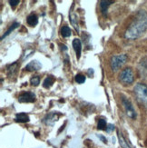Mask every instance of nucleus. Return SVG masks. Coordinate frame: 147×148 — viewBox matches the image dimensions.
<instances>
[{"label": "nucleus", "mask_w": 147, "mask_h": 148, "mask_svg": "<svg viewBox=\"0 0 147 148\" xmlns=\"http://www.w3.org/2000/svg\"><path fill=\"white\" fill-rule=\"evenodd\" d=\"M69 17H70V21H71L72 25H74V27L76 31H78V25H77V16L75 14V13L71 12L69 14Z\"/></svg>", "instance_id": "dca6fc26"}, {"label": "nucleus", "mask_w": 147, "mask_h": 148, "mask_svg": "<svg viewBox=\"0 0 147 148\" xmlns=\"http://www.w3.org/2000/svg\"><path fill=\"white\" fill-rule=\"evenodd\" d=\"M19 3H20V1H18V0H10V1H9V4L12 6H15L17 4H19Z\"/></svg>", "instance_id": "5701e85b"}, {"label": "nucleus", "mask_w": 147, "mask_h": 148, "mask_svg": "<svg viewBox=\"0 0 147 148\" xmlns=\"http://www.w3.org/2000/svg\"><path fill=\"white\" fill-rule=\"evenodd\" d=\"M99 3H100V8H101L102 13H103L105 16H106L108 6H109L111 4H113V1H105V0H102V1H100Z\"/></svg>", "instance_id": "f8f14e48"}, {"label": "nucleus", "mask_w": 147, "mask_h": 148, "mask_svg": "<svg viewBox=\"0 0 147 148\" xmlns=\"http://www.w3.org/2000/svg\"><path fill=\"white\" fill-rule=\"evenodd\" d=\"M127 61V56L126 55H118L113 56L111 58V68L113 71H117L119 68L122 67Z\"/></svg>", "instance_id": "7ed1b4c3"}, {"label": "nucleus", "mask_w": 147, "mask_h": 148, "mask_svg": "<svg viewBox=\"0 0 147 148\" xmlns=\"http://www.w3.org/2000/svg\"><path fill=\"white\" fill-rule=\"evenodd\" d=\"M122 104L124 108V111L126 113V115L128 117H130L131 119H135L136 118V112L133 108V106L131 103V101L124 97V96H122Z\"/></svg>", "instance_id": "20e7f679"}, {"label": "nucleus", "mask_w": 147, "mask_h": 148, "mask_svg": "<svg viewBox=\"0 0 147 148\" xmlns=\"http://www.w3.org/2000/svg\"><path fill=\"white\" fill-rule=\"evenodd\" d=\"M27 22L29 25H31V27H35V25H36L38 24V17L36 15L32 14V15L27 16Z\"/></svg>", "instance_id": "4468645a"}, {"label": "nucleus", "mask_w": 147, "mask_h": 148, "mask_svg": "<svg viewBox=\"0 0 147 148\" xmlns=\"http://www.w3.org/2000/svg\"><path fill=\"white\" fill-rule=\"evenodd\" d=\"M54 82H55V77L53 75H48L46 78L44 80V82H43V86L44 88H47L48 89V88H50L51 86H53Z\"/></svg>", "instance_id": "2eb2a0df"}, {"label": "nucleus", "mask_w": 147, "mask_h": 148, "mask_svg": "<svg viewBox=\"0 0 147 148\" xmlns=\"http://www.w3.org/2000/svg\"><path fill=\"white\" fill-rule=\"evenodd\" d=\"M147 30V12L140 10L133 23L125 32V38L127 39H136L141 36Z\"/></svg>", "instance_id": "f257e3e1"}, {"label": "nucleus", "mask_w": 147, "mask_h": 148, "mask_svg": "<svg viewBox=\"0 0 147 148\" xmlns=\"http://www.w3.org/2000/svg\"><path fill=\"white\" fill-rule=\"evenodd\" d=\"M73 47L75 52L76 57H77V59H79L81 56V52H82V43H81L80 39H78V38H75L73 40Z\"/></svg>", "instance_id": "1a4fd4ad"}, {"label": "nucleus", "mask_w": 147, "mask_h": 148, "mask_svg": "<svg viewBox=\"0 0 147 148\" xmlns=\"http://www.w3.org/2000/svg\"><path fill=\"white\" fill-rule=\"evenodd\" d=\"M30 83H31V85L32 86H37L38 85L40 84V78H39V76H34V77H32L31 80H30Z\"/></svg>", "instance_id": "4be33fe9"}, {"label": "nucleus", "mask_w": 147, "mask_h": 148, "mask_svg": "<svg viewBox=\"0 0 147 148\" xmlns=\"http://www.w3.org/2000/svg\"><path fill=\"white\" fill-rule=\"evenodd\" d=\"M117 134H118V139H119L120 145L122 146L123 148H131V147L128 145V143L126 142V140L124 139V137L123 136V134H121L119 131L117 132Z\"/></svg>", "instance_id": "f3484780"}, {"label": "nucleus", "mask_w": 147, "mask_h": 148, "mask_svg": "<svg viewBox=\"0 0 147 148\" xmlns=\"http://www.w3.org/2000/svg\"><path fill=\"white\" fill-rule=\"evenodd\" d=\"M41 68H42V65L37 60H34V61L30 62L28 65H27L25 67V69L29 72L37 71V70H40Z\"/></svg>", "instance_id": "6e6552de"}, {"label": "nucleus", "mask_w": 147, "mask_h": 148, "mask_svg": "<svg viewBox=\"0 0 147 148\" xmlns=\"http://www.w3.org/2000/svg\"><path fill=\"white\" fill-rule=\"evenodd\" d=\"M61 35L63 37H69L71 36V29H70L67 25H65V27H63L62 29H61Z\"/></svg>", "instance_id": "6ab92c4d"}, {"label": "nucleus", "mask_w": 147, "mask_h": 148, "mask_svg": "<svg viewBox=\"0 0 147 148\" xmlns=\"http://www.w3.org/2000/svg\"><path fill=\"white\" fill-rule=\"evenodd\" d=\"M75 82L76 83L83 84V83L85 82V76L84 75H82V74H78V75H75Z\"/></svg>", "instance_id": "412c9836"}, {"label": "nucleus", "mask_w": 147, "mask_h": 148, "mask_svg": "<svg viewBox=\"0 0 147 148\" xmlns=\"http://www.w3.org/2000/svg\"><path fill=\"white\" fill-rule=\"evenodd\" d=\"M18 27H19V23H16V22L13 23V24H12V25H10V27H9V28H8V30L5 31V34H4V35H3V36H1V39L3 40V39H4V37H5L6 36H8V35H9V34L11 33L12 31H14V30H15L16 28H17Z\"/></svg>", "instance_id": "a211bd4d"}, {"label": "nucleus", "mask_w": 147, "mask_h": 148, "mask_svg": "<svg viewBox=\"0 0 147 148\" xmlns=\"http://www.w3.org/2000/svg\"><path fill=\"white\" fill-rule=\"evenodd\" d=\"M98 137H99L100 139H102V141H103L104 143H106V142H107V140H106V139H105V138L104 136H99Z\"/></svg>", "instance_id": "393cba45"}, {"label": "nucleus", "mask_w": 147, "mask_h": 148, "mask_svg": "<svg viewBox=\"0 0 147 148\" xmlns=\"http://www.w3.org/2000/svg\"><path fill=\"white\" fill-rule=\"evenodd\" d=\"M59 118V114L56 112L49 113L46 115V117L44 118V123L46 125H53L55 122Z\"/></svg>", "instance_id": "0eeeda50"}, {"label": "nucleus", "mask_w": 147, "mask_h": 148, "mask_svg": "<svg viewBox=\"0 0 147 148\" xmlns=\"http://www.w3.org/2000/svg\"><path fill=\"white\" fill-rule=\"evenodd\" d=\"M17 68H18V64L14 63V64H12V65H10L6 67V73H8V75L13 76L17 72Z\"/></svg>", "instance_id": "ddd939ff"}, {"label": "nucleus", "mask_w": 147, "mask_h": 148, "mask_svg": "<svg viewBox=\"0 0 147 148\" xmlns=\"http://www.w3.org/2000/svg\"><path fill=\"white\" fill-rule=\"evenodd\" d=\"M97 128H98L99 130H106V128H107L106 121L104 120V119H99V120H98Z\"/></svg>", "instance_id": "aec40b11"}, {"label": "nucleus", "mask_w": 147, "mask_h": 148, "mask_svg": "<svg viewBox=\"0 0 147 148\" xmlns=\"http://www.w3.org/2000/svg\"><path fill=\"white\" fill-rule=\"evenodd\" d=\"M114 129V126L113 125H107V128H106V132H108V133H110L112 130H113Z\"/></svg>", "instance_id": "b1692460"}, {"label": "nucleus", "mask_w": 147, "mask_h": 148, "mask_svg": "<svg viewBox=\"0 0 147 148\" xmlns=\"http://www.w3.org/2000/svg\"><path fill=\"white\" fill-rule=\"evenodd\" d=\"M137 99L144 105H147V86L145 84L139 83L133 88Z\"/></svg>", "instance_id": "f03ea898"}, {"label": "nucleus", "mask_w": 147, "mask_h": 148, "mask_svg": "<svg viewBox=\"0 0 147 148\" xmlns=\"http://www.w3.org/2000/svg\"><path fill=\"white\" fill-rule=\"evenodd\" d=\"M36 101V95L32 92H25L18 96L19 103H34Z\"/></svg>", "instance_id": "423d86ee"}, {"label": "nucleus", "mask_w": 147, "mask_h": 148, "mask_svg": "<svg viewBox=\"0 0 147 148\" xmlns=\"http://www.w3.org/2000/svg\"><path fill=\"white\" fill-rule=\"evenodd\" d=\"M119 79L120 81L125 84V85H129V84H132L133 82V70L129 67L124 68L122 72H121L120 75H119Z\"/></svg>", "instance_id": "39448f33"}, {"label": "nucleus", "mask_w": 147, "mask_h": 148, "mask_svg": "<svg viewBox=\"0 0 147 148\" xmlns=\"http://www.w3.org/2000/svg\"><path fill=\"white\" fill-rule=\"evenodd\" d=\"M15 120L16 122H18V123H27V122H29L30 118L28 114H27L25 113H19L16 114Z\"/></svg>", "instance_id": "9b49d317"}, {"label": "nucleus", "mask_w": 147, "mask_h": 148, "mask_svg": "<svg viewBox=\"0 0 147 148\" xmlns=\"http://www.w3.org/2000/svg\"><path fill=\"white\" fill-rule=\"evenodd\" d=\"M139 71L143 77H147V57H144L140 62Z\"/></svg>", "instance_id": "9d476101"}]
</instances>
